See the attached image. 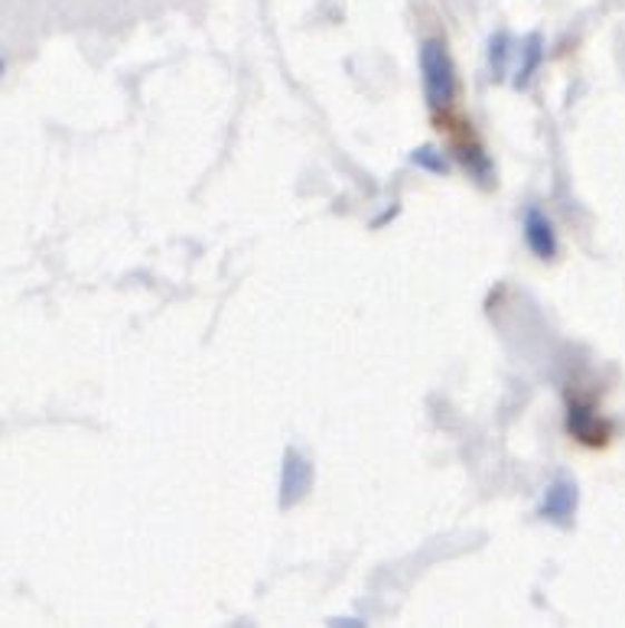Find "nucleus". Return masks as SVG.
Instances as JSON below:
<instances>
[{"label":"nucleus","instance_id":"f257e3e1","mask_svg":"<svg viewBox=\"0 0 625 628\" xmlns=\"http://www.w3.org/2000/svg\"><path fill=\"white\" fill-rule=\"evenodd\" d=\"M417 69H420V88H423V101L427 111L437 115H450L459 98V72L450 46L443 37H423L417 46Z\"/></svg>","mask_w":625,"mask_h":628},{"label":"nucleus","instance_id":"f03ea898","mask_svg":"<svg viewBox=\"0 0 625 628\" xmlns=\"http://www.w3.org/2000/svg\"><path fill=\"white\" fill-rule=\"evenodd\" d=\"M447 130H453V147H450L453 164L466 169V173H469V179H476L482 189H492V186H496V164H492V157H489L486 144L476 137L472 125H466V121H462V125L447 127Z\"/></svg>","mask_w":625,"mask_h":628},{"label":"nucleus","instance_id":"7ed1b4c3","mask_svg":"<svg viewBox=\"0 0 625 628\" xmlns=\"http://www.w3.org/2000/svg\"><path fill=\"white\" fill-rule=\"evenodd\" d=\"M577 511H580V485L567 472H557L544 485L541 502H538V518L547 521V524H557V528H574Z\"/></svg>","mask_w":625,"mask_h":628},{"label":"nucleus","instance_id":"20e7f679","mask_svg":"<svg viewBox=\"0 0 625 628\" xmlns=\"http://www.w3.org/2000/svg\"><path fill=\"white\" fill-rule=\"evenodd\" d=\"M521 238H525V248L535 254L541 264H550L560 257V235H557V225L538 203H528L521 209Z\"/></svg>","mask_w":625,"mask_h":628},{"label":"nucleus","instance_id":"39448f33","mask_svg":"<svg viewBox=\"0 0 625 628\" xmlns=\"http://www.w3.org/2000/svg\"><path fill=\"white\" fill-rule=\"evenodd\" d=\"M313 479H316V469L313 462L306 460L296 447H287L284 457H281V485H277V508L287 511L293 504H300L310 492H313Z\"/></svg>","mask_w":625,"mask_h":628},{"label":"nucleus","instance_id":"423d86ee","mask_svg":"<svg viewBox=\"0 0 625 628\" xmlns=\"http://www.w3.org/2000/svg\"><path fill=\"white\" fill-rule=\"evenodd\" d=\"M564 430H567L580 447H586V450H603V447L609 443V436H613L609 423L596 414V408H593L589 401H580V398L567 404Z\"/></svg>","mask_w":625,"mask_h":628},{"label":"nucleus","instance_id":"0eeeda50","mask_svg":"<svg viewBox=\"0 0 625 628\" xmlns=\"http://www.w3.org/2000/svg\"><path fill=\"white\" fill-rule=\"evenodd\" d=\"M544 62H547V40L541 30H531L525 40L518 42V56H515V69L508 76V85L515 91H528L535 79L541 76Z\"/></svg>","mask_w":625,"mask_h":628},{"label":"nucleus","instance_id":"6e6552de","mask_svg":"<svg viewBox=\"0 0 625 628\" xmlns=\"http://www.w3.org/2000/svg\"><path fill=\"white\" fill-rule=\"evenodd\" d=\"M515 56H518V40L511 37V30H496L486 42V66H489V79L492 82H508Z\"/></svg>","mask_w":625,"mask_h":628},{"label":"nucleus","instance_id":"1a4fd4ad","mask_svg":"<svg viewBox=\"0 0 625 628\" xmlns=\"http://www.w3.org/2000/svg\"><path fill=\"white\" fill-rule=\"evenodd\" d=\"M408 164L420 173H427V176H440V179L453 176V169H457L453 154L437 147V144H417L414 150L408 154Z\"/></svg>","mask_w":625,"mask_h":628},{"label":"nucleus","instance_id":"9d476101","mask_svg":"<svg viewBox=\"0 0 625 628\" xmlns=\"http://www.w3.org/2000/svg\"><path fill=\"white\" fill-rule=\"evenodd\" d=\"M330 626H342V628H365L369 622H362V619H333Z\"/></svg>","mask_w":625,"mask_h":628},{"label":"nucleus","instance_id":"9b49d317","mask_svg":"<svg viewBox=\"0 0 625 628\" xmlns=\"http://www.w3.org/2000/svg\"><path fill=\"white\" fill-rule=\"evenodd\" d=\"M3 76H7V56L0 52V79H3Z\"/></svg>","mask_w":625,"mask_h":628}]
</instances>
